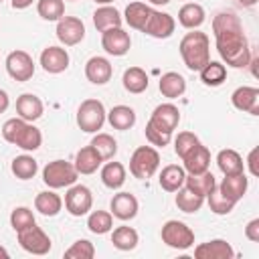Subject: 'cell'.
Returning a JSON list of instances; mask_svg holds the SVG:
<instances>
[{"label": "cell", "instance_id": "cell-1", "mask_svg": "<svg viewBox=\"0 0 259 259\" xmlns=\"http://www.w3.org/2000/svg\"><path fill=\"white\" fill-rule=\"evenodd\" d=\"M212 34L217 42V51L221 59L235 69H243L249 65L251 47L247 42L241 18L233 10H221L212 18Z\"/></svg>", "mask_w": 259, "mask_h": 259}, {"label": "cell", "instance_id": "cell-2", "mask_svg": "<svg viewBox=\"0 0 259 259\" xmlns=\"http://www.w3.org/2000/svg\"><path fill=\"white\" fill-rule=\"evenodd\" d=\"M2 138L8 144H12V146H16V148H20L24 152H34L42 144L40 130L32 121H24L22 117L6 119L4 125H2Z\"/></svg>", "mask_w": 259, "mask_h": 259}, {"label": "cell", "instance_id": "cell-3", "mask_svg": "<svg viewBox=\"0 0 259 259\" xmlns=\"http://www.w3.org/2000/svg\"><path fill=\"white\" fill-rule=\"evenodd\" d=\"M180 57L184 65L190 71H200L208 61H210V40L206 32H200L194 28L192 32H186L178 45Z\"/></svg>", "mask_w": 259, "mask_h": 259}, {"label": "cell", "instance_id": "cell-4", "mask_svg": "<svg viewBox=\"0 0 259 259\" xmlns=\"http://www.w3.org/2000/svg\"><path fill=\"white\" fill-rule=\"evenodd\" d=\"M107 111L99 99H85L77 109V125L85 134H97L105 123Z\"/></svg>", "mask_w": 259, "mask_h": 259}, {"label": "cell", "instance_id": "cell-5", "mask_svg": "<svg viewBox=\"0 0 259 259\" xmlns=\"http://www.w3.org/2000/svg\"><path fill=\"white\" fill-rule=\"evenodd\" d=\"M160 166V154L152 146H140L134 150L130 158V172L138 180H148L156 174Z\"/></svg>", "mask_w": 259, "mask_h": 259}, {"label": "cell", "instance_id": "cell-6", "mask_svg": "<svg viewBox=\"0 0 259 259\" xmlns=\"http://www.w3.org/2000/svg\"><path fill=\"white\" fill-rule=\"evenodd\" d=\"M77 176H79V172L67 160H53L42 168V182L53 190L69 188L71 184L77 182Z\"/></svg>", "mask_w": 259, "mask_h": 259}, {"label": "cell", "instance_id": "cell-7", "mask_svg": "<svg viewBox=\"0 0 259 259\" xmlns=\"http://www.w3.org/2000/svg\"><path fill=\"white\" fill-rule=\"evenodd\" d=\"M162 243L172 249H190L194 245V231L182 221H166L160 231Z\"/></svg>", "mask_w": 259, "mask_h": 259}, {"label": "cell", "instance_id": "cell-8", "mask_svg": "<svg viewBox=\"0 0 259 259\" xmlns=\"http://www.w3.org/2000/svg\"><path fill=\"white\" fill-rule=\"evenodd\" d=\"M16 237H18V245L26 253H32V255H47L51 251V247H53L51 237L40 227H36V223L26 227V229H22V231H18Z\"/></svg>", "mask_w": 259, "mask_h": 259}, {"label": "cell", "instance_id": "cell-9", "mask_svg": "<svg viewBox=\"0 0 259 259\" xmlns=\"http://www.w3.org/2000/svg\"><path fill=\"white\" fill-rule=\"evenodd\" d=\"M93 206V194L85 184H71L65 192V208L73 217H83Z\"/></svg>", "mask_w": 259, "mask_h": 259}, {"label": "cell", "instance_id": "cell-10", "mask_svg": "<svg viewBox=\"0 0 259 259\" xmlns=\"http://www.w3.org/2000/svg\"><path fill=\"white\" fill-rule=\"evenodd\" d=\"M6 71L14 81L24 83V81L32 79V75H34V61L26 51L16 49V51L8 53V57H6Z\"/></svg>", "mask_w": 259, "mask_h": 259}, {"label": "cell", "instance_id": "cell-11", "mask_svg": "<svg viewBox=\"0 0 259 259\" xmlns=\"http://www.w3.org/2000/svg\"><path fill=\"white\" fill-rule=\"evenodd\" d=\"M174 28H176V20L172 18V14L152 8L142 32L152 36V38H168V36H172Z\"/></svg>", "mask_w": 259, "mask_h": 259}, {"label": "cell", "instance_id": "cell-12", "mask_svg": "<svg viewBox=\"0 0 259 259\" xmlns=\"http://www.w3.org/2000/svg\"><path fill=\"white\" fill-rule=\"evenodd\" d=\"M57 38L65 47H75L85 38V24L77 16H63L57 20Z\"/></svg>", "mask_w": 259, "mask_h": 259}, {"label": "cell", "instance_id": "cell-13", "mask_svg": "<svg viewBox=\"0 0 259 259\" xmlns=\"http://www.w3.org/2000/svg\"><path fill=\"white\" fill-rule=\"evenodd\" d=\"M101 47L107 55H113V57H123L130 53L132 49V38L130 34L121 28V26H115V28H107L101 32Z\"/></svg>", "mask_w": 259, "mask_h": 259}, {"label": "cell", "instance_id": "cell-14", "mask_svg": "<svg viewBox=\"0 0 259 259\" xmlns=\"http://www.w3.org/2000/svg\"><path fill=\"white\" fill-rule=\"evenodd\" d=\"M148 123H152L154 127H158V130H162V132L172 134V132L178 127V123H180V109H178L174 103H160V105L152 111Z\"/></svg>", "mask_w": 259, "mask_h": 259}, {"label": "cell", "instance_id": "cell-15", "mask_svg": "<svg viewBox=\"0 0 259 259\" xmlns=\"http://www.w3.org/2000/svg\"><path fill=\"white\" fill-rule=\"evenodd\" d=\"M69 61L71 59H69L67 49L57 47V45H51V47L42 49V53H40V67L51 75H59V73L67 71Z\"/></svg>", "mask_w": 259, "mask_h": 259}, {"label": "cell", "instance_id": "cell-16", "mask_svg": "<svg viewBox=\"0 0 259 259\" xmlns=\"http://www.w3.org/2000/svg\"><path fill=\"white\" fill-rule=\"evenodd\" d=\"M109 208H111V214L115 219L132 221V219H136V214L140 210V202L132 192H117V194H113Z\"/></svg>", "mask_w": 259, "mask_h": 259}, {"label": "cell", "instance_id": "cell-17", "mask_svg": "<svg viewBox=\"0 0 259 259\" xmlns=\"http://www.w3.org/2000/svg\"><path fill=\"white\" fill-rule=\"evenodd\" d=\"M194 257L196 259H233L235 249L225 239H212V241L196 245L194 247Z\"/></svg>", "mask_w": 259, "mask_h": 259}, {"label": "cell", "instance_id": "cell-18", "mask_svg": "<svg viewBox=\"0 0 259 259\" xmlns=\"http://www.w3.org/2000/svg\"><path fill=\"white\" fill-rule=\"evenodd\" d=\"M231 101L239 111L259 115V89L257 87H249V85L237 87L231 95Z\"/></svg>", "mask_w": 259, "mask_h": 259}, {"label": "cell", "instance_id": "cell-19", "mask_svg": "<svg viewBox=\"0 0 259 259\" xmlns=\"http://www.w3.org/2000/svg\"><path fill=\"white\" fill-rule=\"evenodd\" d=\"M217 188L221 190V194H225L229 200L233 202H239L247 188H249V178L245 176V172H239V174H225V178L221 180V184H217Z\"/></svg>", "mask_w": 259, "mask_h": 259}, {"label": "cell", "instance_id": "cell-20", "mask_svg": "<svg viewBox=\"0 0 259 259\" xmlns=\"http://www.w3.org/2000/svg\"><path fill=\"white\" fill-rule=\"evenodd\" d=\"M113 75V67L105 57H91L85 63V77L93 85H105Z\"/></svg>", "mask_w": 259, "mask_h": 259}, {"label": "cell", "instance_id": "cell-21", "mask_svg": "<svg viewBox=\"0 0 259 259\" xmlns=\"http://www.w3.org/2000/svg\"><path fill=\"white\" fill-rule=\"evenodd\" d=\"M182 162H184L182 168H184L188 174H202V172H206L208 166H210V152H208L206 146L196 144V146L182 158Z\"/></svg>", "mask_w": 259, "mask_h": 259}, {"label": "cell", "instance_id": "cell-22", "mask_svg": "<svg viewBox=\"0 0 259 259\" xmlns=\"http://www.w3.org/2000/svg\"><path fill=\"white\" fill-rule=\"evenodd\" d=\"M42 111H45V105L40 97H36L34 93H22L16 99V113L24 121H36L42 115Z\"/></svg>", "mask_w": 259, "mask_h": 259}, {"label": "cell", "instance_id": "cell-23", "mask_svg": "<svg viewBox=\"0 0 259 259\" xmlns=\"http://www.w3.org/2000/svg\"><path fill=\"white\" fill-rule=\"evenodd\" d=\"M158 89H160V93H162L164 97L176 99V97L184 95V91H186V79H184L180 73H176V71H168V73H164V75L160 77Z\"/></svg>", "mask_w": 259, "mask_h": 259}, {"label": "cell", "instance_id": "cell-24", "mask_svg": "<svg viewBox=\"0 0 259 259\" xmlns=\"http://www.w3.org/2000/svg\"><path fill=\"white\" fill-rule=\"evenodd\" d=\"M206 20V12L200 4L196 2H188V4H182L180 10H178V22L188 28V30H194V28H200L202 22Z\"/></svg>", "mask_w": 259, "mask_h": 259}, {"label": "cell", "instance_id": "cell-25", "mask_svg": "<svg viewBox=\"0 0 259 259\" xmlns=\"http://www.w3.org/2000/svg\"><path fill=\"white\" fill-rule=\"evenodd\" d=\"M101 162H103V158L97 154V150L89 144V146H85V148H81L79 152H77V156H75V170L79 172V174H93V172H97V168L101 166Z\"/></svg>", "mask_w": 259, "mask_h": 259}, {"label": "cell", "instance_id": "cell-26", "mask_svg": "<svg viewBox=\"0 0 259 259\" xmlns=\"http://www.w3.org/2000/svg\"><path fill=\"white\" fill-rule=\"evenodd\" d=\"M184 180H186V170L178 164L164 166L160 172V178H158L162 190H166V192H176L178 188L184 186Z\"/></svg>", "mask_w": 259, "mask_h": 259}, {"label": "cell", "instance_id": "cell-27", "mask_svg": "<svg viewBox=\"0 0 259 259\" xmlns=\"http://www.w3.org/2000/svg\"><path fill=\"white\" fill-rule=\"evenodd\" d=\"M109 125L113 130H119V132H125V130H132L136 125V111L130 107V105H115L107 111V117Z\"/></svg>", "mask_w": 259, "mask_h": 259}, {"label": "cell", "instance_id": "cell-28", "mask_svg": "<svg viewBox=\"0 0 259 259\" xmlns=\"http://www.w3.org/2000/svg\"><path fill=\"white\" fill-rule=\"evenodd\" d=\"M123 18L119 14V10L115 6H109V4H103L99 6L95 12H93V24L99 32L107 30V28H115V26H121Z\"/></svg>", "mask_w": 259, "mask_h": 259}, {"label": "cell", "instance_id": "cell-29", "mask_svg": "<svg viewBox=\"0 0 259 259\" xmlns=\"http://www.w3.org/2000/svg\"><path fill=\"white\" fill-rule=\"evenodd\" d=\"M121 83H123V89L138 95V93H144L150 85V79H148V73L142 69V67H130L123 71V77H121Z\"/></svg>", "mask_w": 259, "mask_h": 259}, {"label": "cell", "instance_id": "cell-30", "mask_svg": "<svg viewBox=\"0 0 259 259\" xmlns=\"http://www.w3.org/2000/svg\"><path fill=\"white\" fill-rule=\"evenodd\" d=\"M34 208L45 217H57L61 212V208H63V198L53 188L51 190H42L34 198Z\"/></svg>", "mask_w": 259, "mask_h": 259}, {"label": "cell", "instance_id": "cell-31", "mask_svg": "<svg viewBox=\"0 0 259 259\" xmlns=\"http://www.w3.org/2000/svg\"><path fill=\"white\" fill-rule=\"evenodd\" d=\"M150 12H152V6L144 4V2H130V4L125 6L123 20L130 24V28L142 32V28H144V24H146Z\"/></svg>", "mask_w": 259, "mask_h": 259}, {"label": "cell", "instance_id": "cell-32", "mask_svg": "<svg viewBox=\"0 0 259 259\" xmlns=\"http://www.w3.org/2000/svg\"><path fill=\"white\" fill-rule=\"evenodd\" d=\"M217 166L223 174H239V172H245V164H243V158L239 152L227 148V150H221L217 154Z\"/></svg>", "mask_w": 259, "mask_h": 259}, {"label": "cell", "instance_id": "cell-33", "mask_svg": "<svg viewBox=\"0 0 259 259\" xmlns=\"http://www.w3.org/2000/svg\"><path fill=\"white\" fill-rule=\"evenodd\" d=\"M111 243H113V247L119 249V251H132V249L138 247L140 235H138L136 229H132V227H127V225H121V227L113 229V233H111Z\"/></svg>", "mask_w": 259, "mask_h": 259}, {"label": "cell", "instance_id": "cell-34", "mask_svg": "<svg viewBox=\"0 0 259 259\" xmlns=\"http://www.w3.org/2000/svg\"><path fill=\"white\" fill-rule=\"evenodd\" d=\"M198 73H200V81L208 87H219L227 81V67L221 61H208Z\"/></svg>", "mask_w": 259, "mask_h": 259}, {"label": "cell", "instance_id": "cell-35", "mask_svg": "<svg viewBox=\"0 0 259 259\" xmlns=\"http://www.w3.org/2000/svg\"><path fill=\"white\" fill-rule=\"evenodd\" d=\"M101 182L111 190L121 188L125 182V166L121 162H107L101 168Z\"/></svg>", "mask_w": 259, "mask_h": 259}, {"label": "cell", "instance_id": "cell-36", "mask_svg": "<svg viewBox=\"0 0 259 259\" xmlns=\"http://www.w3.org/2000/svg\"><path fill=\"white\" fill-rule=\"evenodd\" d=\"M176 192H178V194H176V206H178V210L192 214V212H198V210L202 208V204H204V196L192 192V190L186 188V186L178 188Z\"/></svg>", "mask_w": 259, "mask_h": 259}, {"label": "cell", "instance_id": "cell-37", "mask_svg": "<svg viewBox=\"0 0 259 259\" xmlns=\"http://www.w3.org/2000/svg\"><path fill=\"white\" fill-rule=\"evenodd\" d=\"M10 170H12V174H14L18 180H30V178H34V174L38 172V164H36V160H34L32 156L20 154V156H16V158L12 160Z\"/></svg>", "mask_w": 259, "mask_h": 259}, {"label": "cell", "instance_id": "cell-38", "mask_svg": "<svg viewBox=\"0 0 259 259\" xmlns=\"http://www.w3.org/2000/svg\"><path fill=\"white\" fill-rule=\"evenodd\" d=\"M184 186L190 188L192 192L200 194V196H206L214 186H217V180L212 176V172H202V174H186V180H184Z\"/></svg>", "mask_w": 259, "mask_h": 259}, {"label": "cell", "instance_id": "cell-39", "mask_svg": "<svg viewBox=\"0 0 259 259\" xmlns=\"http://www.w3.org/2000/svg\"><path fill=\"white\" fill-rule=\"evenodd\" d=\"M87 229L93 235H105L113 229V214L107 210H93L87 217Z\"/></svg>", "mask_w": 259, "mask_h": 259}, {"label": "cell", "instance_id": "cell-40", "mask_svg": "<svg viewBox=\"0 0 259 259\" xmlns=\"http://www.w3.org/2000/svg\"><path fill=\"white\" fill-rule=\"evenodd\" d=\"M36 12L42 20L57 22L65 16V2L63 0H38L36 2Z\"/></svg>", "mask_w": 259, "mask_h": 259}, {"label": "cell", "instance_id": "cell-41", "mask_svg": "<svg viewBox=\"0 0 259 259\" xmlns=\"http://www.w3.org/2000/svg\"><path fill=\"white\" fill-rule=\"evenodd\" d=\"M91 146L97 150V154L103 158V162L105 160H111L117 154V142H115V138L109 136V134H103V132H97L93 136Z\"/></svg>", "mask_w": 259, "mask_h": 259}, {"label": "cell", "instance_id": "cell-42", "mask_svg": "<svg viewBox=\"0 0 259 259\" xmlns=\"http://www.w3.org/2000/svg\"><path fill=\"white\" fill-rule=\"evenodd\" d=\"M206 202H208V208L214 212V214H229L233 208H235V204L237 202H233V200H229L225 194H221V190L214 186L206 196Z\"/></svg>", "mask_w": 259, "mask_h": 259}, {"label": "cell", "instance_id": "cell-43", "mask_svg": "<svg viewBox=\"0 0 259 259\" xmlns=\"http://www.w3.org/2000/svg\"><path fill=\"white\" fill-rule=\"evenodd\" d=\"M30 225H34V214H32V210L28 206H16L10 212V227L16 233L26 229V227H30Z\"/></svg>", "mask_w": 259, "mask_h": 259}, {"label": "cell", "instance_id": "cell-44", "mask_svg": "<svg viewBox=\"0 0 259 259\" xmlns=\"http://www.w3.org/2000/svg\"><path fill=\"white\" fill-rule=\"evenodd\" d=\"M65 257H69V259H93L95 257V247H93L91 241L79 239L65 251Z\"/></svg>", "mask_w": 259, "mask_h": 259}, {"label": "cell", "instance_id": "cell-45", "mask_svg": "<svg viewBox=\"0 0 259 259\" xmlns=\"http://www.w3.org/2000/svg\"><path fill=\"white\" fill-rule=\"evenodd\" d=\"M196 144H200V140H198L192 132H180V134L174 138V152H176V156L182 160Z\"/></svg>", "mask_w": 259, "mask_h": 259}, {"label": "cell", "instance_id": "cell-46", "mask_svg": "<svg viewBox=\"0 0 259 259\" xmlns=\"http://www.w3.org/2000/svg\"><path fill=\"white\" fill-rule=\"evenodd\" d=\"M146 140L152 144V146H158V148H164V146H168L170 144V140H172V134H168V132H162V130H158V127H154L152 123H146Z\"/></svg>", "mask_w": 259, "mask_h": 259}, {"label": "cell", "instance_id": "cell-47", "mask_svg": "<svg viewBox=\"0 0 259 259\" xmlns=\"http://www.w3.org/2000/svg\"><path fill=\"white\" fill-rule=\"evenodd\" d=\"M245 237L251 241V243H259V219H253L247 223L245 227Z\"/></svg>", "mask_w": 259, "mask_h": 259}, {"label": "cell", "instance_id": "cell-48", "mask_svg": "<svg viewBox=\"0 0 259 259\" xmlns=\"http://www.w3.org/2000/svg\"><path fill=\"white\" fill-rule=\"evenodd\" d=\"M257 154H259V150L253 148V150L249 152V158H247V166H249V172H251L253 176L259 174V168H257Z\"/></svg>", "mask_w": 259, "mask_h": 259}, {"label": "cell", "instance_id": "cell-49", "mask_svg": "<svg viewBox=\"0 0 259 259\" xmlns=\"http://www.w3.org/2000/svg\"><path fill=\"white\" fill-rule=\"evenodd\" d=\"M10 105V99H8V93L4 89H0V113H4Z\"/></svg>", "mask_w": 259, "mask_h": 259}, {"label": "cell", "instance_id": "cell-50", "mask_svg": "<svg viewBox=\"0 0 259 259\" xmlns=\"http://www.w3.org/2000/svg\"><path fill=\"white\" fill-rule=\"evenodd\" d=\"M32 2H34V0H12V8H14V10H24V8H28Z\"/></svg>", "mask_w": 259, "mask_h": 259}, {"label": "cell", "instance_id": "cell-51", "mask_svg": "<svg viewBox=\"0 0 259 259\" xmlns=\"http://www.w3.org/2000/svg\"><path fill=\"white\" fill-rule=\"evenodd\" d=\"M241 6H245V8H251V6H255L259 0H237Z\"/></svg>", "mask_w": 259, "mask_h": 259}, {"label": "cell", "instance_id": "cell-52", "mask_svg": "<svg viewBox=\"0 0 259 259\" xmlns=\"http://www.w3.org/2000/svg\"><path fill=\"white\" fill-rule=\"evenodd\" d=\"M150 4H154V6H164V4H168L170 0H148Z\"/></svg>", "mask_w": 259, "mask_h": 259}, {"label": "cell", "instance_id": "cell-53", "mask_svg": "<svg viewBox=\"0 0 259 259\" xmlns=\"http://www.w3.org/2000/svg\"><path fill=\"white\" fill-rule=\"evenodd\" d=\"M8 255H10V253H8V251H6V249L0 245V257H8Z\"/></svg>", "mask_w": 259, "mask_h": 259}, {"label": "cell", "instance_id": "cell-54", "mask_svg": "<svg viewBox=\"0 0 259 259\" xmlns=\"http://www.w3.org/2000/svg\"><path fill=\"white\" fill-rule=\"evenodd\" d=\"M93 2H95V4H101V6H103V4H111L113 0H93Z\"/></svg>", "mask_w": 259, "mask_h": 259}, {"label": "cell", "instance_id": "cell-55", "mask_svg": "<svg viewBox=\"0 0 259 259\" xmlns=\"http://www.w3.org/2000/svg\"><path fill=\"white\" fill-rule=\"evenodd\" d=\"M63 2H65V0H63ZM69 2H77V0H69Z\"/></svg>", "mask_w": 259, "mask_h": 259}, {"label": "cell", "instance_id": "cell-56", "mask_svg": "<svg viewBox=\"0 0 259 259\" xmlns=\"http://www.w3.org/2000/svg\"><path fill=\"white\" fill-rule=\"evenodd\" d=\"M0 2H2V0H0Z\"/></svg>", "mask_w": 259, "mask_h": 259}]
</instances>
